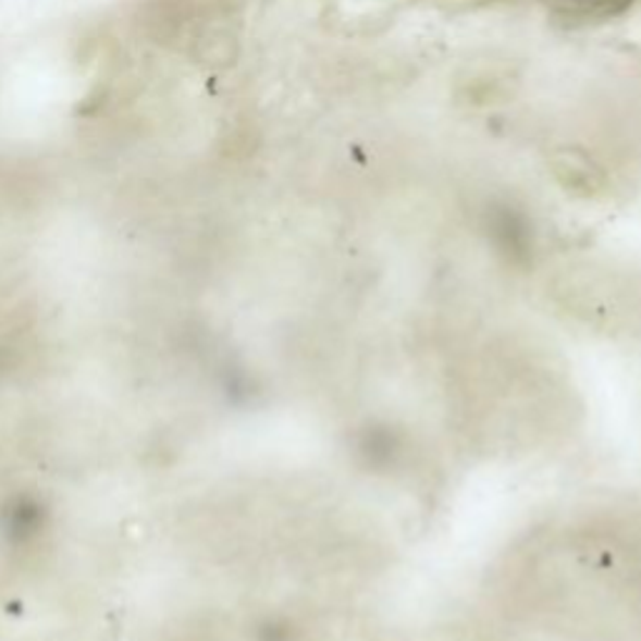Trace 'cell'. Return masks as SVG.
I'll return each instance as SVG.
<instances>
[{
  "label": "cell",
  "instance_id": "6da1fadb",
  "mask_svg": "<svg viewBox=\"0 0 641 641\" xmlns=\"http://www.w3.org/2000/svg\"><path fill=\"white\" fill-rule=\"evenodd\" d=\"M556 15L566 21H602L616 15L634 3V0H552Z\"/></svg>",
  "mask_w": 641,
  "mask_h": 641
}]
</instances>
